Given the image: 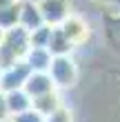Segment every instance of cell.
<instances>
[{"mask_svg":"<svg viewBox=\"0 0 120 122\" xmlns=\"http://www.w3.org/2000/svg\"><path fill=\"white\" fill-rule=\"evenodd\" d=\"M29 33L22 27H11L2 31L0 38V69L9 67V64L25 60V53L29 51Z\"/></svg>","mask_w":120,"mask_h":122,"instance_id":"obj_1","label":"cell"},{"mask_svg":"<svg viewBox=\"0 0 120 122\" xmlns=\"http://www.w3.org/2000/svg\"><path fill=\"white\" fill-rule=\"evenodd\" d=\"M47 73L56 89H69L78 82V64L71 56H53Z\"/></svg>","mask_w":120,"mask_h":122,"instance_id":"obj_2","label":"cell"},{"mask_svg":"<svg viewBox=\"0 0 120 122\" xmlns=\"http://www.w3.org/2000/svg\"><path fill=\"white\" fill-rule=\"evenodd\" d=\"M38 11L47 27H60L71 16V0H38Z\"/></svg>","mask_w":120,"mask_h":122,"instance_id":"obj_3","label":"cell"},{"mask_svg":"<svg viewBox=\"0 0 120 122\" xmlns=\"http://www.w3.org/2000/svg\"><path fill=\"white\" fill-rule=\"evenodd\" d=\"M29 73H31V69L25 60H18V62L9 64V67H2L0 69V91L7 93L13 89H22Z\"/></svg>","mask_w":120,"mask_h":122,"instance_id":"obj_4","label":"cell"},{"mask_svg":"<svg viewBox=\"0 0 120 122\" xmlns=\"http://www.w3.org/2000/svg\"><path fill=\"white\" fill-rule=\"evenodd\" d=\"M58 29L62 31V36L73 45V49L76 47H82L84 42L89 40V36H91V29H89V25H87V20L84 18H80L78 13H71L65 22H62Z\"/></svg>","mask_w":120,"mask_h":122,"instance_id":"obj_5","label":"cell"},{"mask_svg":"<svg viewBox=\"0 0 120 122\" xmlns=\"http://www.w3.org/2000/svg\"><path fill=\"white\" fill-rule=\"evenodd\" d=\"M22 91L31 100H36L40 96H45V93L56 91V87H53V82H51V78H49L47 71H31V73L27 76L25 84H22Z\"/></svg>","mask_w":120,"mask_h":122,"instance_id":"obj_6","label":"cell"},{"mask_svg":"<svg viewBox=\"0 0 120 122\" xmlns=\"http://www.w3.org/2000/svg\"><path fill=\"white\" fill-rule=\"evenodd\" d=\"M42 16L38 11V5L31 0H20V16H18V27H22L27 33H31L33 29L42 27Z\"/></svg>","mask_w":120,"mask_h":122,"instance_id":"obj_7","label":"cell"},{"mask_svg":"<svg viewBox=\"0 0 120 122\" xmlns=\"http://www.w3.org/2000/svg\"><path fill=\"white\" fill-rule=\"evenodd\" d=\"M53 56L49 53L47 47H29V51L25 53V62L29 64L31 71H47L51 64Z\"/></svg>","mask_w":120,"mask_h":122,"instance_id":"obj_8","label":"cell"},{"mask_svg":"<svg viewBox=\"0 0 120 122\" xmlns=\"http://www.w3.org/2000/svg\"><path fill=\"white\" fill-rule=\"evenodd\" d=\"M5 100H7V111H9V118L11 116H18L27 109H31V98L27 96L22 89H13V91H7L5 93Z\"/></svg>","mask_w":120,"mask_h":122,"instance_id":"obj_9","label":"cell"},{"mask_svg":"<svg viewBox=\"0 0 120 122\" xmlns=\"http://www.w3.org/2000/svg\"><path fill=\"white\" fill-rule=\"evenodd\" d=\"M47 49H49L51 56H71L73 53V45L62 36V31L58 27H51V33H49V40H47Z\"/></svg>","mask_w":120,"mask_h":122,"instance_id":"obj_10","label":"cell"},{"mask_svg":"<svg viewBox=\"0 0 120 122\" xmlns=\"http://www.w3.org/2000/svg\"><path fill=\"white\" fill-rule=\"evenodd\" d=\"M18 16H20V0L13 5L0 7V29H11V27H18Z\"/></svg>","mask_w":120,"mask_h":122,"instance_id":"obj_11","label":"cell"},{"mask_svg":"<svg viewBox=\"0 0 120 122\" xmlns=\"http://www.w3.org/2000/svg\"><path fill=\"white\" fill-rule=\"evenodd\" d=\"M49 33H51V27H47V25L33 29V31L29 33V45H31V47H47Z\"/></svg>","mask_w":120,"mask_h":122,"instance_id":"obj_12","label":"cell"},{"mask_svg":"<svg viewBox=\"0 0 120 122\" xmlns=\"http://www.w3.org/2000/svg\"><path fill=\"white\" fill-rule=\"evenodd\" d=\"M45 122H71V113H69V109H65V107L60 104L56 111L45 116Z\"/></svg>","mask_w":120,"mask_h":122,"instance_id":"obj_13","label":"cell"},{"mask_svg":"<svg viewBox=\"0 0 120 122\" xmlns=\"http://www.w3.org/2000/svg\"><path fill=\"white\" fill-rule=\"evenodd\" d=\"M9 120V111H7V100H5V91H0V122Z\"/></svg>","mask_w":120,"mask_h":122,"instance_id":"obj_14","label":"cell"},{"mask_svg":"<svg viewBox=\"0 0 120 122\" xmlns=\"http://www.w3.org/2000/svg\"><path fill=\"white\" fill-rule=\"evenodd\" d=\"M13 2H18V0H0V7H7V5H13Z\"/></svg>","mask_w":120,"mask_h":122,"instance_id":"obj_15","label":"cell"},{"mask_svg":"<svg viewBox=\"0 0 120 122\" xmlns=\"http://www.w3.org/2000/svg\"><path fill=\"white\" fill-rule=\"evenodd\" d=\"M98 2H104V5H109V2H120V0H98Z\"/></svg>","mask_w":120,"mask_h":122,"instance_id":"obj_16","label":"cell"},{"mask_svg":"<svg viewBox=\"0 0 120 122\" xmlns=\"http://www.w3.org/2000/svg\"><path fill=\"white\" fill-rule=\"evenodd\" d=\"M0 38H2V29H0Z\"/></svg>","mask_w":120,"mask_h":122,"instance_id":"obj_17","label":"cell"}]
</instances>
